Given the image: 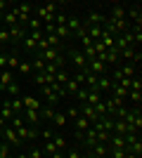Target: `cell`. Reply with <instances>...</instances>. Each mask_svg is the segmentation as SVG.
<instances>
[{"label": "cell", "instance_id": "obj_1", "mask_svg": "<svg viewBox=\"0 0 142 158\" xmlns=\"http://www.w3.org/2000/svg\"><path fill=\"white\" fill-rule=\"evenodd\" d=\"M69 59H71V64H74L78 71H85V69H88V59L83 57L81 50H71V52H69Z\"/></svg>", "mask_w": 142, "mask_h": 158}, {"label": "cell", "instance_id": "obj_2", "mask_svg": "<svg viewBox=\"0 0 142 158\" xmlns=\"http://www.w3.org/2000/svg\"><path fill=\"white\" fill-rule=\"evenodd\" d=\"M0 132H2V139H5L10 146H19V144H21V139L17 137V132H14V127H12V125H5Z\"/></svg>", "mask_w": 142, "mask_h": 158}, {"label": "cell", "instance_id": "obj_3", "mask_svg": "<svg viewBox=\"0 0 142 158\" xmlns=\"http://www.w3.org/2000/svg\"><path fill=\"white\" fill-rule=\"evenodd\" d=\"M21 104H24V109H31V111H41V109H43V102H41V99H36V97H31V94L21 97Z\"/></svg>", "mask_w": 142, "mask_h": 158}, {"label": "cell", "instance_id": "obj_4", "mask_svg": "<svg viewBox=\"0 0 142 158\" xmlns=\"http://www.w3.org/2000/svg\"><path fill=\"white\" fill-rule=\"evenodd\" d=\"M88 151H90L93 158H109V146L107 144H95V146H90Z\"/></svg>", "mask_w": 142, "mask_h": 158}, {"label": "cell", "instance_id": "obj_5", "mask_svg": "<svg viewBox=\"0 0 142 158\" xmlns=\"http://www.w3.org/2000/svg\"><path fill=\"white\" fill-rule=\"evenodd\" d=\"M38 57H41L45 64H52L57 57H59V50H54V47H47V50H43V52H38Z\"/></svg>", "mask_w": 142, "mask_h": 158}, {"label": "cell", "instance_id": "obj_6", "mask_svg": "<svg viewBox=\"0 0 142 158\" xmlns=\"http://www.w3.org/2000/svg\"><path fill=\"white\" fill-rule=\"evenodd\" d=\"M109 92H111V97L121 99V102H126V97H128V90L123 85H118V83H111V87H109Z\"/></svg>", "mask_w": 142, "mask_h": 158}, {"label": "cell", "instance_id": "obj_7", "mask_svg": "<svg viewBox=\"0 0 142 158\" xmlns=\"http://www.w3.org/2000/svg\"><path fill=\"white\" fill-rule=\"evenodd\" d=\"M10 83H14V76H12V71L2 69V71H0V92H5V87L10 85Z\"/></svg>", "mask_w": 142, "mask_h": 158}, {"label": "cell", "instance_id": "obj_8", "mask_svg": "<svg viewBox=\"0 0 142 158\" xmlns=\"http://www.w3.org/2000/svg\"><path fill=\"white\" fill-rule=\"evenodd\" d=\"M104 19H107L104 14H100V12H90V14H88V21H85L83 26H100V24H104Z\"/></svg>", "mask_w": 142, "mask_h": 158}, {"label": "cell", "instance_id": "obj_9", "mask_svg": "<svg viewBox=\"0 0 142 158\" xmlns=\"http://www.w3.org/2000/svg\"><path fill=\"white\" fill-rule=\"evenodd\" d=\"M109 87H111V80L107 78V76H100L97 78V85H95V92H109Z\"/></svg>", "mask_w": 142, "mask_h": 158}, {"label": "cell", "instance_id": "obj_10", "mask_svg": "<svg viewBox=\"0 0 142 158\" xmlns=\"http://www.w3.org/2000/svg\"><path fill=\"white\" fill-rule=\"evenodd\" d=\"M111 21H118V19H126V5H114L111 7V17H107Z\"/></svg>", "mask_w": 142, "mask_h": 158}, {"label": "cell", "instance_id": "obj_11", "mask_svg": "<svg viewBox=\"0 0 142 158\" xmlns=\"http://www.w3.org/2000/svg\"><path fill=\"white\" fill-rule=\"evenodd\" d=\"M81 26H83V21L78 19V17H74V14H69V19H67V28H69V33H76Z\"/></svg>", "mask_w": 142, "mask_h": 158}, {"label": "cell", "instance_id": "obj_12", "mask_svg": "<svg viewBox=\"0 0 142 158\" xmlns=\"http://www.w3.org/2000/svg\"><path fill=\"white\" fill-rule=\"evenodd\" d=\"M24 118H26L31 125H38V123H41V111H31V109H24Z\"/></svg>", "mask_w": 142, "mask_h": 158}, {"label": "cell", "instance_id": "obj_13", "mask_svg": "<svg viewBox=\"0 0 142 158\" xmlns=\"http://www.w3.org/2000/svg\"><path fill=\"white\" fill-rule=\"evenodd\" d=\"M21 64V59H19V54H7V71H17V66Z\"/></svg>", "mask_w": 142, "mask_h": 158}, {"label": "cell", "instance_id": "obj_14", "mask_svg": "<svg viewBox=\"0 0 142 158\" xmlns=\"http://www.w3.org/2000/svg\"><path fill=\"white\" fill-rule=\"evenodd\" d=\"M7 104H10V109L14 111V116H19V113L24 111V104H21V97H17V99H7Z\"/></svg>", "mask_w": 142, "mask_h": 158}, {"label": "cell", "instance_id": "obj_15", "mask_svg": "<svg viewBox=\"0 0 142 158\" xmlns=\"http://www.w3.org/2000/svg\"><path fill=\"white\" fill-rule=\"evenodd\" d=\"M69 78H71V73H69V71H64V69L54 73V83H59V85H67V83H69Z\"/></svg>", "mask_w": 142, "mask_h": 158}, {"label": "cell", "instance_id": "obj_16", "mask_svg": "<svg viewBox=\"0 0 142 158\" xmlns=\"http://www.w3.org/2000/svg\"><path fill=\"white\" fill-rule=\"evenodd\" d=\"M69 123V118H67V113L62 111V113H54V118H52V125L54 127H64Z\"/></svg>", "mask_w": 142, "mask_h": 158}, {"label": "cell", "instance_id": "obj_17", "mask_svg": "<svg viewBox=\"0 0 142 158\" xmlns=\"http://www.w3.org/2000/svg\"><path fill=\"white\" fill-rule=\"evenodd\" d=\"M59 151V149H57V146H54V142H43V156H54V153Z\"/></svg>", "mask_w": 142, "mask_h": 158}, {"label": "cell", "instance_id": "obj_18", "mask_svg": "<svg viewBox=\"0 0 142 158\" xmlns=\"http://www.w3.org/2000/svg\"><path fill=\"white\" fill-rule=\"evenodd\" d=\"M0 113H2V118H5V120H12V118H14V111L10 109V104H7V99L2 102V106H0Z\"/></svg>", "mask_w": 142, "mask_h": 158}, {"label": "cell", "instance_id": "obj_19", "mask_svg": "<svg viewBox=\"0 0 142 158\" xmlns=\"http://www.w3.org/2000/svg\"><path fill=\"white\" fill-rule=\"evenodd\" d=\"M64 90H67V94H74V97H76V92L81 90V85H78V83H76L74 78H69V83L64 85Z\"/></svg>", "mask_w": 142, "mask_h": 158}, {"label": "cell", "instance_id": "obj_20", "mask_svg": "<svg viewBox=\"0 0 142 158\" xmlns=\"http://www.w3.org/2000/svg\"><path fill=\"white\" fill-rule=\"evenodd\" d=\"M31 71H33V73H43V71H45V61H43L41 57H36V59L31 61Z\"/></svg>", "mask_w": 142, "mask_h": 158}, {"label": "cell", "instance_id": "obj_21", "mask_svg": "<svg viewBox=\"0 0 142 158\" xmlns=\"http://www.w3.org/2000/svg\"><path fill=\"white\" fill-rule=\"evenodd\" d=\"M5 92L10 94V97H12V99H17V97H19V92H21V87L17 85V83H10V85L5 87Z\"/></svg>", "mask_w": 142, "mask_h": 158}, {"label": "cell", "instance_id": "obj_22", "mask_svg": "<svg viewBox=\"0 0 142 158\" xmlns=\"http://www.w3.org/2000/svg\"><path fill=\"white\" fill-rule=\"evenodd\" d=\"M54 113H57V111H54V106H43V109H41V118L52 120V118H54Z\"/></svg>", "mask_w": 142, "mask_h": 158}, {"label": "cell", "instance_id": "obj_23", "mask_svg": "<svg viewBox=\"0 0 142 158\" xmlns=\"http://www.w3.org/2000/svg\"><path fill=\"white\" fill-rule=\"evenodd\" d=\"M100 102H102L100 92H88V99H85V104H88V106H95V104H100Z\"/></svg>", "mask_w": 142, "mask_h": 158}, {"label": "cell", "instance_id": "obj_24", "mask_svg": "<svg viewBox=\"0 0 142 158\" xmlns=\"http://www.w3.org/2000/svg\"><path fill=\"white\" fill-rule=\"evenodd\" d=\"M74 123H76V130H78V132H85V130L90 127V123H88L85 118H83V116H78V118H76Z\"/></svg>", "mask_w": 142, "mask_h": 158}, {"label": "cell", "instance_id": "obj_25", "mask_svg": "<svg viewBox=\"0 0 142 158\" xmlns=\"http://www.w3.org/2000/svg\"><path fill=\"white\" fill-rule=\"evenodd\" d=\"M26 156L28 158H45L43 156V146H31V149L26 151Z\"/></svg>", "mask_w": 142, "mask_h": 158}, {"label": "cell", "instance_id": "obj_26", "mask_svg": "<svg viewBox=\"0 0 142 158\" xmlns=\"http://www.w3.org/2000/svg\"><path fill=\"white\" fill-rule=\"evenodd\" d=\"M17 71H19L21 76H28V73H33V71H31V61H21V64L17 66Z\"/></svg>", "mask_w": 142, "mask_h": 158}, {"label": "cell", "instance_id": "obj_27", "mask_svg": "<svg viewBox=\"0 0 142 158\" xmlns=\"http://www.w3.org/2000/svg\"><path fill=\"white\" fill-rule=\"evenodd\" d=\"M54 35L62 40V38H69L71 33H69V28H67V26H54Z\"/></svg>", "mask_w": 142, "mask_h": 158}, {"label": "cell", "instance_id": "obj_28", "mask_svg": "<svg viewBox=\"0 0 142 158\" xmlns=\"http://www.w3.org/2000/svg\"><path fill=\"white\" fill-rule=\"evenodd\" d=\"M130 90H133V92H142V80H140V76H135V78L130 80Z\"/></svg>", "mask_w": 142, "mask_h": 158}, {"label": "cell", "instance_id": "obj_29", "mask_svg": "<svg viewBox=\"0 0 142 158\" xmlns=\"http://www.w3.org/2000/svg\"><path fill=\"white\" fill-rule=\"evenodd\" d=\"M7 43H12V40H10V31L0 26V45H7Z\"/></svg>", "mask_w": 142, "mask_h": 158}, {"label": "cell", "instance_id": "obj_30", "mask_svg": "<svg viewBox=\"0 0 142 158\" xmlns=\"http://www.w3.org/2000/svg\"><path fill=\"white\" fill-rule=\"evenodd\" d=\"M78 116H81V111H78V109H76V106H69V109H67V118L76 120V118H78Z\"/></svg>", "mask_w": 142, "mask_h": 158}, {"label": "cell", "instance_id": "obj_31", "mask_svg": "<svg viewBox=\"0 0 142 158\" xmlns=\"http://www.w3.org/2000/svg\"><path fill=\"white\" fill-rule=\"evenodd\" d=\"M52 142H54V146H57L59 151H64V149H67V139H64V137H52Z\"/></svg>", "mask_w": 142, "mask_h": 158}, {"label": "cell", "instance_id": "obj_32", "mask_svg": "<svg viewBox=\"0 0 142 158\" xmlns=\"http://www.w3.org/2000/svg\"><path fill=\"white\" fill-rule=\"evenodd\" d=\"M52 137H54L52 130H41L38 132V139H45V142H52Z\"/></svg>", "mask_w": 142, "mask_h": 158}, {"label": "cell", "instance_id": "obj_33", "mask_svg": "<svg viewBox=\"0 0 142 158\" xmlns=\"http://www.w3.org/2000/svg\"><path fill=\"white\" fill-rule=\"evenodd\" d=\"M38 127H28V137H26V142H36V139H38Z\"/></svg>", "mask_w": 142, "mask_h": 158}, {"label": "cell", "instance_id": "obj_34", "mask_svg": "<svg viewBox=\"0 0 142 158\" xmlns=\"http://www.w3.org/2000/svg\"><path fill=\"white\" fill-rule=\"evenodd\" d=\"M81 156H83V153L78 151V149H76V146H74V149H69V151L64 153V158H81Z\"/></svg>", "mask_w": 142, "mask_h": 158}, {"label": "cell", "instance_id": "obj_35", "mask_svg": "<svg viewBox=\"0 0 142 158\" xmlns=\"http://www.w3.org/2000/svg\"><path fill=\"white\" fill-rule=\"evenodd\" d=\"M76 99H78V102H83V104H85V99H88V90H85V87H81V90L76 92Z\"/></svg>", "mask_w": 142, "mask_h": 158}, {"label": "cell", "instance_id": "obj_36", "mask_svg": "<svg viewBox=\"0 0 142 158\" xmlns=\"http://www.w3.org/2000/svg\"><path fill=\"white\" fill-rule=\"evenodd\" d=\"M5 125H7V120L2 118V113H0V130H2V127H5Z\"/></svg>", "mask_w": 142, "mask_h": 158}, {"label": "cell", "instance_id": "obj_37", "mask_svg": "<svg viewBox=\"0 0 142 158\" xmlns=\"http://www.w3.org/2000/svg\"><path fill=\"white\" fill-rule=\"evenodd\" d=\"M5 7H7V5L2 2V0H0V14H5Z\"/></svg>", "mask_w": 142, "mask_h": 158}, {"label": "cell", "instance_id": "obj_38", "mask_svg": "<svg viewBox=\"0 0 142 158\" xmlns=\"http://www.w3.org/2000/svg\"><path fill=\"white\" fill-rule=\"evenodd\" d=\"M7 158H17V156H12V153H10V156H7Z\"/></svg>", "mask_w": 142, "mask_h": 158}]
</instances>
